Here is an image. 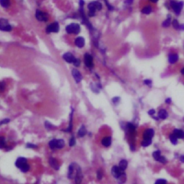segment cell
I'll return each mask as SVG.
<instances>
[{"label": "cell", "instance_id": "6da1fadb", "mask_svg": "<svg viewBox=\"0 0 184 184\" xmlns=\"http://www.w3.org/2000/svg\"><path fill=\"white\" fill-rule=\"evenodd\" d=\"M88 8H89V17H94L96 10H101V8H102V5L99 2H91L90 4L88 5Z\"/></svg>", "mask_w": 184, "mask_h": 184}, {"label": "cell", "instance_id": "7a4b0ae2", "mask_svg": "<svg viewBox=\"0 0 184 184\" xmlns=\"http://www.w3.org/2000/svg\"><path fill=\"white\" fill-rule=\"evenodd\" d=\"M65 30H66L67 33H69V34L77 35V34H79L80 33L81 27H80L79 25L77 24V23H71V24L66 26Z\"/></svg>", "mask_w": 184, "mask_h": 184}, {"label": "cell", "instance_id": "3957f363", "mask_svg": "<svg viewBox=\"0 0 184 184\" xmlns=\"http://www.w3.org/2000/svg\"><path fill=\"white\" fill-rule=\"evenodd\" d=\"M183 5V2H176V1H171L170 2V6H171V7L173 8V11L177 15H180Z\"/></svg>", "mask_w": 184, "mask_h": 184}, {"label": "cell", "instance_id": "277c9868", "mask_svg": "<svg viewBox=\"0 0 184 184\" xmlns=\"http://www.w3.org/2000/svg\"><path fill=\"white\" fill-rule=\"evenodd\" d=\"M76 164H71V166H69V173H68V177L69 178L73 179L74 178H76V174H77V171L78 169L79 168V166H77L75 168Z\"/></svg>", "mask_w": 184, "mask_h": 184}, {"label": "cell", "instance_id": "5b68a950", "mask_svg": "<svg viewBox=\"0 0 184 184\" xmlns=\"http://www.w3.org/2000/svg\"><path fill=\"white\" fill-rule=\"evenodd\" d=\"M152 157L155 159V160L158 161L159 162H161L162 164H166L167 162V160L166 159L165 157H163L161 155V152L160 150H157L155 151L152 153Z\"/></svg>", "mask_w": 184, "mask_h": 184}, {"label": "cell", "instance_id": "8992f818", "mask_svg": "<svg viewBox=\"0 0 184 184\" xmlns=\"http://www.w3.org/2000/svg\"><path fill=\"white\" fill-rule=\"evenodd\" d=\"M59 30H60V26H59L58 22H55L47 26V28H46V32L47 33H58Z\"/></svg>", "mask_w": 184, "mask_h": 184}, {"label": "cell", "instance_id": "52a82bcc", "mask_svg": "<svg viewBox=\"0 0 184 184\" xmlns=\"http://www.w3.org/2000/svg\"><path fill=\"white\" fill-rule=\"evenodd\" d=\"M0 29L2 31H11L12 27V26L8 23L7 20H4V19H1L0 20Z\"/></svg>", "mask_w": 184, "mask_h": 184}, {"label": "cell", "instance_id": "ba28073f", "mask_svg": "<svg viewBox=\"0 0 184 184\" xmlns=\"http://www.w3.org/2000/svg\"><path fill=\"white\" fill-rule=\"evenodd\" d=\"M35 17L37 20L39 21H43V22H46L48 20L49 16L47 13L43 12L40 11V10H37L36 14H35Z\"/></svg>", "mask_w": 184, "mask_h": 184}, {"label": "cell", "instance_id": "9c48e42d", "mask_svg": "<svg viewBox=\"0 0 184 184\" xmlns=\"http://www.w3.org/2000/svg\"><path fill=\"white\" fill-rule=\"evenodd\" d=\"M124 173V170L121 169L119 168V166H114L112 167V174L113 176L115 178H118L122 173Z\"/></svg>", "mask_w": 184, "mask_h": 184}, {"label": "cell", "instance_id": "30bf717a", "mask_svg": "<svg viewBox=\"0 0 184 184\" xmlns=\"http://www.w3.org/2000/svg\"><path fill=\"white\" fill-rule=\"evenodd\" d=\"M84 63L89 68H92L94 63H93V58L90 54L86 53L84 55Z\"/></svg>", "mask_w": 184, "mask_h": 184}, {"label": "cell", "instance_id": "8fae6325", "mask_svg": "<svg viewBox=\"0 0 184 184\" xmlns=\"http://www.w3.org/2000/svg\"><path fill=\"white\" fill-rule=\"evenodd\" d=\"M72 75L76 83H80L82 80V76L81 73L77 69H73L72 71Z\"/></svg>", "mask_w": 184, "mask_h": 184}, {"label": "cell", "instance_id": "7c38bea8", "mask_svg": "<svg viewBox=\"0 0 184 184\" xmlns=\"http://www.w3.org/2000/svg\"><path fill=\"white\" fill-rule=\"evenodd\" d=\"M63 58L65 60V61L67 63H73V61H75L76 58L73 55L72 53H66L65 54L63 55Z\"/></svg>", "mask_w": 184, "mask_h": 184}, {"label": "cell", "instance_id": "4fadbf2b", "mask_svg": "<svg viewBox=\"0 0 184 184\" xmlns=\"http://www.w3.org/2000/svg\"><path fill=\"white\" fill-rule=\"evenodd\" d=\"M154 130L152 129H147L143 133L144 139H152L154 136Z\"/></svg>", "mask_w": 184, "mask_h": 184}, {"label": "cell", "instance_id": "5bb4252c", "mask_svg": "<svg viewBox=\"0 0 184 184\" xmlns=\"http://www.w3.org/2000/svg\"><path fill=\"white\" fill-rule=\"evenodd\" d=\"M75 44H76V45L78 47H80V48L83 47L84 46V45H85L84 38L82 37H78L75 40Z\"/></svg>", "mask_w": 184, "mask_h": 184}, {"label": "cell", "instance_id": "9a60e30c", "mask_svg": "<svg viewBox=\"0 0 184 184\" xmlns=\"http://www.w3.org/2000/svg\"><path fill=\"white\" fill-rule=\"evenodd\" d=\"M26 163H27V159L25 158H19L17 159V160L15 162V165L18 168H20L22 166H24Z\"/></svg>", "mask_w": 184, "mask_h": 184}, {"label": "cell", "instance_id": "2e32d148", "mask_svg": "<svg viewBox=\"0 0 184 184\" xmlns=\"http://www.w3.org/2000/svg\"><path fill=\"white\" fill-rule=\"evenodd\" d=\"M49 164H50V166H51L53 168H54L55 170H59V165L58 164V162H57V160L55 158H51L49 159Z\"/></svg>", "mask_w": 184, "mask_h": 184}, {"label": "cell", "instance_id": "e0dca14e", "mask_svg": "<svg viewBox=\"0 0 184 184\" xmlns=\"http://www.w3.org/2000/svg\"><path fill=\"white\" fill-rule=\"evenodd\" d=\"M173 133L176 136L177 138L184 139V131H183V130H179V129H175L173 130Z\"/></svg>", "mask_w": 184, "mask_h": 184}, {"label": "cell", "instance_id": "ac0fdd59", "mask_svg": "<svg viewBox=\"0 0 184 184\" xmlns=\"http://www.w3.org/2000/svg\"><path fill=\"white\" fill-rule=\"evenodd\" d=\"M178 55L177 54H170L168 56V62L170 64H174L178 61Z\"/></svg>", "mask_w": 184, "mask_h": 184}, {"label": "cell", "instance_id": "d6986e66", "mask_svg": "<svg viewBox=\"0 0 184 184\" xmlns=\"http://www.w3.org/2000/svg\"><path fill=\"white\" fill-rule=\"evenodd\" d=\"M101 144L104 147H109L112 144V138L110 137H106L101 140Z\"/></svg>", "mask_w": 184, "mask_h": 184}, {"label": "cell", "instance_id": "ffe728a7", "mask_svg": "<svg viewBox=\"0 0 184 184\" xmlns=\"http://www.w3.org/2000/svg\"><path fill=\"white\" fill-rule=\"evenodd\" d=\"M168 117V113L166 109H160L158 112V117L161 119H166Z\"/></svg>", "mask_w": 184, "mask_h": 184}, {"label": "cell", "instance_id": "44dd1931", "mask_svg": "<svg viewBox=\"0 0 184 184\" xmlns=\"http://www.w3.org/2000/svg\"><path fill=\"white\" fill-rule=\"evenodd\" d=\"M76 182L77 183H79L82 181V178H83V174H82V171H81V169L79 168L78 169V171H77V174H76Z\"/></svg>", "mask_w": 184, "mask_h": 184}, {"label": "cell", "instance_id": "7402d4cb", "mask_svg": "<svg viewBox=\"0 0 184 184\" xmlns=\"http://www.w3.org/2000/svg\"><path fill=\"white\" fill-rule=\"evenodd\" d=\"M127 166H128V162H127V161L126 160H120V162H119V168L122 170H124H124L127 169Z\"/></svg>", "mask_w": 184, "mask_h": 184}, {"label": "cell", "instance_id": "603a6c76", "mask_svg": "<svg viewBox=\"0 0 184 184\" xmlns=\"http://www.w3.org/2000/svg\"><path fill=\"white\" fill-rule=\"evenodd\" d=\"M86 134V129L85 126L82 125V126L81 127V128L79 129V130L78 135H79V137H84Z\"/></svg>", "mask_w": 184, "mask_h": 184}, {"label": "cell", "instance_id": "cb8c5ba5", "mask_svg": "<svg viewBox=\"0 0 184 184\" xmlns=\"http://www.w3.org/2000/svg\"><path fill=\"white\" fill-rule=\"evenodd\" d=\"M57 143H58V140H55L53 139L49 142V147L51 148V149H55V148H57Z\"/></svg>", "mask_w": 184, "mask_h": 184}, {"label": "cell", "instance_id": "d4e9b609", "mask_svg": "<svg viewBox=\"0 0 184 184\" xmlns=\"http://www.w3.org/2000/svg\"><path fill=\"white\" fill-rule=\"evenodd\" d=\"M169 139L171 143L173 144H176L178 143V138L176 137V136L174 134H170L169 136Z\"/></svg>", "mask_w": 184, "mask_h": 184}, {"label": "cell", "instance_id": "484cf974", "mask_svg": "<svg viewBox=\"0 0 184 184\" xmlns=\"http://www.w3.org/2000/svg\"><path fill=\"white\" fill-rule=\"evenodd\" d=\"M152 143V139H144V140L141 142V145L142 147H148Z\"/></svg>", "mask_w": 184, "mask_h": 184}, {"label": "cell", "instance_id": "4316f807", "mask_svg": "<svg viewBox=\"0 0 184 184\" xmlns=\"http://www.w3.org/2000/svg\"><path fill=\"white\" fill-rule=\"evenodd\" d=\"M152 7L150 6H147L142 9V13H143L144 15H149L150 13H151Z\"/></svg>", "mask_w": 184, "mask_h": 184}, {"label": "cell", "instance_id": "83f0119b", "mask_svg": "<svg viewBox=\"0 0 184 184\" xmlns=\"http://www.w3.org/2000/svg\"><path fill=\"white\" fill-rule=\"evenodd\" d=\"M171 24V18H170V16H168V17L167 20H166L164 22H162V27H168Z\"/></svg>", "mask_w": 184, "mask_h": 184}, {"label": "cell", "instance_id": "f1b7e54d", "mask_svg": "<svg viewBox=\"0 0 184 184\" xmlns=\"http://www.w3.org/2000/svg\"><path fill=\"white\" fill-rule=\"evenodd\" d=\"M0 4L3 7L7 8L10 4V2L9 0H0Z\"/></svg>", "mask_w": 184, "mask_h": 184}, {"label": "cell", "instance_id": "f546056e", "mask_svg": "<svg viewBox=\"0 0 184 184\" xmlns=\"http://www.w3.org/2000/svg\"><path fill=\"white\" fill-rule=\"evenodd\" d=\"M126 178H127V176H126V174L124 172V173L120 176L117 178L118 179V181H119V183H124L125 182V180H126Z\"/></svg>", "mask_w": 184, "mask_h": 184}, {"label": "cell", "instance_id": "4dcf8cb0", "mask_svg": "<svg viewBox=\"0 0 184 184\" xmlns=\"http://www.w3.org/2000/svg\"><path fill=\"white\" fill-rule=\"evenodd\" d=\"M20 169L21 170V171L23 172V173H26V172H27V171L30 170V166L28 164L26 163V164H25L24 166H22Z\"/></svg>", "mask_w": 184, "mask_h": 184}, {"label": "cell", "instance_id": "1f68e13d", "mask_svg": "<svg viewBox=\"0 0 184 184\" xmlns=\"http://www.w3.org/2000/svg\"><path fill=\"white\" fill-rule=\"evenodd\" d=\"M65 146V142L63 140H58V143H57V148H63Z\"/></svg>", "mask_w": 184, "mask_h": 184}, {"label": "cell", "instance_id": "d6a6232c", "mask_svg": "<svg viewBox=\"0 0 184 184\" xmlns=\"http://www.w3.org/2000/svg\"><path fill=\"white\" fill-rule=\"evenodd\" d=\"M172 25H173L174 29L179 30V28H180V25H179V23H178L177 20H173V22H172Z\"/></svg>", "mask_w": 184, "mask_h": 184}, {"label": "cell", "instance_id": "836d02e7", "mask_svg": "<svg viewBox=\"0 0 184 184\" xmlns=\"http://www.w3.org/2000/svg\"><path fill=\"white\" fill-rule=\"evenodd\" d=\"M127 127V129L130 130V132H134L135 130V127L134 126L132 123H128Z\"/></svg>", "mask_w": 184, "mask_h": 184}, {"label": "cell", "instance_id": "e575fe53", "mask_svg": "<svg viewBox=\"0 0 184 184\" xmlns=\"http://www.w3.org/2000/svg\"><path fill=\"white\" fill-rule=\"evenodd\" d=\"M76 144V139H75V137H72L71 138V140L69 141V145L71 146V147H73V146H74Z\"/></svg>", "mask_w": 184, "mask_h": 184}, {"label": "cell", "instance_id": "d590c367", "mask_svg": "<svg viewBox=\"0 0 184 184\" xmlns=\"http://www.w3.org/2000/svg\"><path fill=\"white\" fill-rule=\"evenodd\" d=\"M73 64L75 65L76 67H79L80 65V64H81V61H80L79 59H78V58H76L75 61H74L73 63Z\"/></svg>", "mask_w": 184, "mask_h": 184}, {"label": "cell", "instance_id": "8d00e7d4", "mask_svg": "<svg viewBox=\"0 0 184 184\" xmlns=\"http://www.w3.org/2000/svg\"><path fill=\"white\" fill-rule=\"evenodd\" d=\"M6 144V142H5V141H4V138L3 137H1V144H0V148H4V146Z\"/></svg>", "mask_w": 184, "mask_h": 184}, {"label": "cell", "instance_id": "74e56055", "mask_svg": "<svg viewBox=\"0 0 184 184\" xmlns=\"http://www.w3.org/2000/svg\"><path fill=\"white\" fill-rule=\"evenodd\" d=\"M102 176H103V174L101 173V170H99L97 171V179L101 180V178H102Z\"/></svg>", "mask_w": 184, "mask_h": 184}, {"label": "cell", "instance_id": "f35d334b", "mask_svg": "<svg viewBox=\"0 0 184 184\" xmlns=\"http://www.w3.org/2000/svg\"><path fill=\"white\" fill-rule=\"evenodd\" d=\"M167 180L164 179H158L157 181H155V183H166Z\"/></svg>", "mask_w": 184, "mask_h": 184}, {"label": "cell", "instance_id": "ab89813d", "mask_svg": "<svg viewBox=\"0 0 184 184\" xmlns=\"http://www.w3.org/2000/svg\"><path fill=\"white\" fill-rule=\"evenodd\" d=\"M26 147H27V148H37V145H35V144H31V143H27Z\"/></svg>", "mask_w": 184, "mask_h": 184}, {"label": "cell", "instance_id": "60d3db41", "mask_svg": "<svg viewBox=\"0 0 184 184\" xmlns=\"http://www.w3.org/2000/svg\"><path fill=\"white\" fill-rule=\"evenodd\" d=\"M144 83L145 85H148V86H150V85H151L152 83V81L151 80H149V79H146L144 81Z\"/></svg>", "mask_w": 184, "mask_h": 184}, {"label": "cell", "instance_id": "b9f144b4", "mask_svg": "<svg viewBox=\"0 0 184 184\" xmlns=\"http://www.w3.org/2000/svg\"><path fill=\"white\" fill-rule=\"evenodd\" d=\"M10 119H3L2 122H1V124H7V123L9 122Z\"/></svg>", "mask_w": 184, "mask_h": 184}, {"label": "cell", "instance_id": "7bdbcfd3", "mask_svg": "<svg viewBox=\"0 0 184 184\" xmlns=\"http://www.w3.org/2000/svg\"><path fill=\"white\" fill-rule=\"evenodd\" d=\"M148 114L150 116H153L155 114V111L154 109H150V110L148 112Z\"/></svg>", "mask_w": 184, "mask_h": 184}, {"label": "cell", "instance_id": "ee69618b", "mask_svg": "<svg viewBox=\"0 0 184 184\" xmlns=\"http://www.w3.org/2000/svg\"><path fill=\"white\" fill-rule=\"evenodd\" d=\"M4 83L3 82H2L1 84H0V90L1 91H4Z\"/></svg>", "mask_w": 184, "mask_h": 184}, {"label": "cell", "instance_id": "f6af8a7d", "mask_svg": "<svg viewBox=\"0 0 184 184\" xmlns=\"http://www.w3.org/2000/svg\"><path fill=\"white\" fill-rule=\"evenodd\" d=\"M166 104H170L171 103V99H170V98H168V99H166Z\"/></svg>", "mask_w": 184, "mask_h": 184}, {"label": "cell", "instance_id": "bcb514c9", "mask_svg": "<svg viewBox=\"0 0 184 184\" xmlns=\"http://www.w3.org/2000/svg\"><path fill=\"white\" fill-rule=\"evenodd\" d=\"M180 161H181V162H184V155H181V156H180Z\"/></svg>", "mask_w": 184, "mask_h": 184}, {"label": "cell", "instance_id": "7dc6e473", "mask_svg": "<svg viewBox=\"0 0 184 184\" xmlns=\"http://www.w3.org/2000/svg\"><path fill=\"white\" fill-rule=\"evenodd\" d=\"M132 0H127V1H126V3L127 2V4H131V3H132Z\"/></svg>", "mask_w": 184, "mask_h": 184}, {"label": "cell", "instance_id": "c3c4849f", "mask_svg": "<svg viewBox=\"0 0 184 184\" xmlns=\"http://www.w3.org/2000/svg\"><path fill=\"white\" fill-rule=\"evenodd\" d=\"M179 30H184V25H180V28H179Z\"/></svg>", "mask_w": 184, "mask_h": 184}, {"label": "cell", "instance_id": "681fc988", "mask_svg": "<svg viewBox=\"0 0 184 184\" xmlns=\"http://www.w3.org/2000/svg\"><path fill=\"white\" fill-rule=\"evenodd\" d=\"M180 73H181V74H182V75H184V68H183V69H181Z\"/></svg>", "mask_w": 184, "mask_h": 184}, {"label": "cell", "instance_id": "f907efd6", "mask_svg": "<svg viewBox=\"0 0 184 184\" xmlns=\"http://www.w3.org/2000/svg\"><path fill=\"white\" fill-rule=\"evenodd\" d=\"M150 1L152 2H153V3H156V2H158V0H150Z\"/></svg>", "mask_w": 184, "mask_h": 184}]
</instances>
